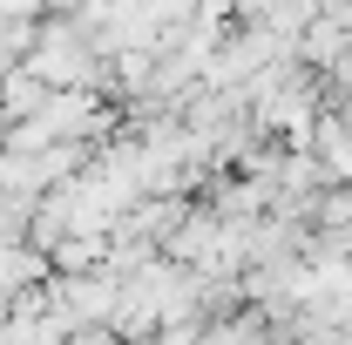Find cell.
<instances>
[{"mask_svg": "<svg viewBox=\"0 0 352 345\" xmlns=\"http://www.w3.org/2000/svg\"><path fill=\"white\" fill-rule=\"evenodd\" d=\"M0 332H7V304H0Z\"/></svg>", "mask_w": 352, "mask_h": 345, "instance_id": "5", "label": "cell"}, {"mask_svg": "<svg viewBox=\"0 0 352 345\" xmlns=\"http://www.w3.org/2000/svg\"><path fill=\"white\" fill-rule=\"evenodd\" d=\"M264 14H271V0H230V21L237 27H264Z\"/></svg>", "mask_w": 352, "mask_h": 345, "instance_id": "4", "label": "cell"}, {"mask_svg": "<svg viewBox=\"0 0 352 345\" xmlns=\"http://www.w3.org/2000/svg\"><path fill=\"white\" fill-rule=\"evenodd\" d=\"M109 258V237H61L54 251H47V271L54 278H95Z\"/></svg>", "mask_w": 352, "mask_h": 345, "instance_id": "2", "label": "cell"}, {"mask_svg": "<svg viewBox=\"0 0 352 345\" xmlns=\"http://www.w3.org/2000/svg\"><path fill=\"white\" fill-rule=\"evenodd\" d=\"M325 14V0H271V14H264V34H278V41L292 47L298 34H305L311 21Z\"/></svg>", "mask_w": 352, "mask_h": 345, "instance_id": "3", "label": "cell"}, {"mask_svg": "<svg viewBox=\"0 0 352 345\" xmlns=\"http://www.w3.org/2000/svg\"><path fill=\"white\" fill-rule=\"evenodd\" d=\"M47 95H54V88H41L28 68H7V82H0V129H14V122H34Z\"/></svg>", "mask_w": 352, "mask_h": 345, "instance_id": "1", "label": "cell"}]
</instances>
